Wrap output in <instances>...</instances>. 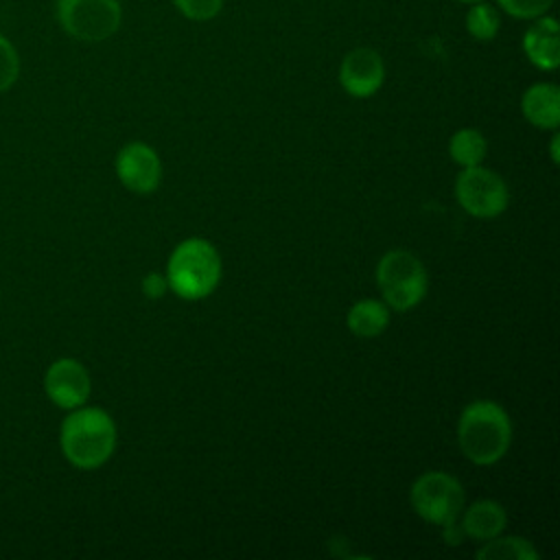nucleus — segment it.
<instances>
[{"instance_id":"6","label":"nucleus","mask_w":560,"mask_h":560,"mask_svg":"<svg viewBox=\"0 0 560 560\" xmlns=\"http://www.w3.org/2000/svg\"><path fill=\"white\" fill-rule=\"evenodd\" d=\"M411 508L418 516L429 523L444 525L459 516L464 508V488L462 483L440 470H431L420 475L411 486Z\"/></svg>"},{"instance_id":"2","label":"nucleus","mask_w":560,"mask_h":560,"mask_svg":"<svg viewBox=\"0 0 560 560\" xmlns=\"http://www.w3.org/2000/svg\"><path fill=\"white\" fill-rule=\"evenodd\" d=\"M457 442L470 462L479 466L494 464L512 442L510 416L492 400H475L459 416Z\"/></svg>"},{"instance_id":"21","label":"nucleus","mask_w":560,"mask_h":560,"mask_svg":"<svg viewBox=\"0 0 560 560\" xmlns=\"http://www.w3.org/2000/svg\"><path fill=\"white\" fill-rule=\"evenodd\" d=\"M166 289H168V282H166V278L160 276L158 271L147 273L144 280H142V291H144V295L151 298V300L162 298V295L166 293Z\"/></svg>"},{"instance_id":"8","label":"nucleus","mask_w":560,"mask_h":560,"mask_svg":"<svg viewBox=\"0 0 560 560\" xmlns=\"http://www.w3.org/2000/svg\"><path fill=\"white\" fill-rule=\"evenodd\" d=\"M385 81V61L383 57L368 46L352 48L346 52L339 66V83L346 94L354 98L374 96Z\"/></svg>"},{"instance_id":"15","label":"nucleus","mask_w":560,"mask_h":560,"mask_svg":"<svg viewBox=\"0 0 560 560\" xmlns=\"http://www.w3.org/2000/svg\"><path fill=\"white\" fill-rule=\"evenodd\" d=\"M464 26L472 39L492 42L501 28V13L494 4H490L486 0L472 2V4H468Z\"/></svg>"},{"instance_id":"16","label":"nucleus","mask_w":560,"mask_h":560,"mask_svg":"<svg viewBox=\"0 0 560 560\" xmlns=\"http://www.w3.org/2000/svg\"><path fill=\"white\" fill-rule=\"evenodd\" d=\"M479 560H536L538 551L532 547L529 540L518 536H505V538H490L479 551Z\"/></svg>"},{"instance_id":"23","label":"nucleus","mask_w":560,"mask_h":560,"mask_svg":"<svg viewBox=\"0 0 560 560\" xmlns=\"http://www.w3.org/2000/svg\"><path fill=\"white\" fill-rule=\"evenodd\" d=\"M558 140H560L558 136L551 138V160H553V162H558Z\"/></svg>"},{"instance_id":"12","label":"nucleus","mask_w":560,"mask_h":560,"mask_svg":"<svg viewBox=\"0 0 560 560\" xmlns=\"http://www.w3.org/2000/svg\"><path fill=\"white\" fill-rule=\"evenodd\" d=\"M523 116L540 129H558L560 125V90L556 83H534L521 98Z\"/></svg>"},{"instance_id":"4","label":"nucleus","mask_w":560,"mask_h":560,"mask_svg":"<svg viewBox=\"0 0 560 560\" xmlns=\"http://www.w3.org/2000/svg\"><path fill=\"white\" fill-rule=\"evenodd\" d=\"M55 18L68 37L98 44L120 28L122 4L120 0H55Z\"/></svg>"},{"instance_id":"22","label":"nucleus","mask_w":560,"mask_h":560,"mask_svg":"<svg viewBox=\"0 0 560 560\" xmlns=\"http://www.w3.org/2000/svg\"><path fill=\"white\" fill-rule=\"evenodd\" d=\"M464 529H462V523H457V518H453V521H446L444 523V540L448 542V545H459L462 540H464Z\"/></svg>"},{"instance_id":"17","label":"nucleus","mask_w":560,"mask_h":560,"mask_svg":"<svg viewBox=\"0 0 560 560\" xmlns=\"http://www.w3.org/2000/svg\"><path fill=\"white\" fill-rule=\"evenodd\" d=\"M486 138L477 129H459L448 140V153L453 162L466 166H477L486 158Z\"/></svg>"},{"instance_id":"11","label":"nucleus","mask_w":560,"mask_h":560,"mask_svg":"<svg viewBox=\"0 0 560 560\" xmlns=\"http://www.w3.org/2000/svg\"><path fill=\"white\" fill-rule=\"evenodd\" d=\"M523 33V52L538 70H556L560 63V24L553 15L545 13Z\"/></svg>"},{"instance_id":"19","label":"nucleus","mask_w":560,"mask_h":560,"mask_svg":"<svg viewBox=\"0 0 560 560\" xmlns=\"http://www.w3.org/2000/svg\"><path fill=\"white\" fill-rule=\"evenodd\" d=\"M497 9L514 20H536L549 13L553 0H494Z\"/></svg>"},{"instance_id":"14","label":"nucleus","mask_w":560,"mask_h":560,"mask_svg":"<svg viewBox=\"0 0 560 560\" xmlns=\"http://www.w3.org/2000/svg\"><path fill=\"white\" fill-rule=\"evenodd\" d=\"M389 324V311L378 300H361L348 311V328L357 337H376Z\"/></svg>"},{"instance_id":"1","label":"nucleus","mask_w":560,"mask_h":560,"mask_svg":"<svg viewBox=\"0 0 560 560\" xmlns=\"http://www.w3.org/2000/svg\"><path fill=\"white\" fill-rule=\"evenodd\" d=\"M59 444L66 459L77 468H98L116 446V427L107 411L98 407H77L61 422Z\"/></svg>"},{"instance_id":"3","label":"nucleus","mask_w":560,"mask_h":560,"mask_svg":"<svg viewBox=\"0 0 560 560\" xmlns=\"http://www.w3.org/2000/svg\"><path fill=\"white\" fill-rule=\"evenodd\" d=\"M221 278V258L203 238H188L168 258V287L184 300L210 295Z\"/></svg>"},{"instance_id":"7","label":"nucleus","mask_w":560,"mask_h":560,"mask_svg":"<svg viewBox=\"0 0 560 560\" xmlns=\"http://www.w3.org/2000/svg\"><path fill=\"white\" fill-rule=\"evenodd\" d=\"M455 197L459 206L479 219H492L508 206V186L490 168L466 166L455 182Z\"/></svg>"},{"instance_id":"24","label":"nucleus","mask_w":560,"mask_h":560,"mask_svg":"<svg viewBox=\"0 0 560 560\" xmlns=\"http://www.w3.org/2000/svg\"><path fill=\"white\" fill-rule=\"evenodd\" d=\"M455 2H462V4H472V2H479V0H455Z\"/></svg>"},{"instance_id":"10","label":"nucleus","mask_w":560,"mask_h":560,"mask_svg":"<svg viewBox=\"0 0 560 560\" xmlns=\"http://www.w3.org/2000/svg\"><path fill=\"white\" fill-rule=\"evenodd\" d=\"M116 175L129 190L147 195L158 188L162 179V164L149 144L129 142L116 155Z\"/></svg>"},{"instance_id":"5","label":"nucleus","mask_w":560,"mask_h":560,"mask_svg":"<svg viewBox=\"0 0 560 560\" xmlns=\"http://www.w3.org/2000/svg\"><path fill=\"white\" fill-rule=\"evenodd\" d=\"M376 284L383 300L396 311L413 308L427 293V269L409 252L392 249L376 267Z\"/></svg>"},{"instance_id":"9","label":"nucleus","mask_w":560,"mask_h":560,"mask_svg":"<svg viewBox=\"0 0 560 560\" xmlns=\"http://www.w3.org/2000/svg\"><path fill=\"white\" fill-rule=\"evenodd\" d=\"M46 396L61 409H77L90 396V374L77 359H57L44 376Z\"/></svg>"},{"instance_id":"20","label":"nucleus","mask_w":560,"mask_h":560,"mask_svg":"<svg viewBox=\"0 0 560 560\" xmlns=\"http://www.w3.org/2000/svg\"><path fill=\"white\" fill-rule=\"evenodd\" d=\"M171 2L186 20L208 22L221 13L225 0H171Z\"/></svg>"},{"instance_id":"18","label":"nucleus","mask_w":560,"mask_h":560,"mask_svg":"<svg viewBox=\"0 0 560 560\" xmlns=\"http://www.w3.org/2000/svg\"><path fill=\"white\" fill-rule=\"evenodd\" d=\"M20 77V52L15 44L0 31V94L11 90Z\"/></svg>"},{"instance_id":"13","label":"nucleus","mask_w":560,"mask_h":560,"mask_svg":"<svg viewBox=\"0 0 560 560\" xmlns=\"http://www.w3.org/2000/svg\"><path fill=\"white\" fill-rule=\"evenodd\" d=\"M505 523H508V514L501 508V503L481 499L466 510L462 518V529L466 536H472L477 540H490L503 532Z\"/></svg>"}]
</instances>
